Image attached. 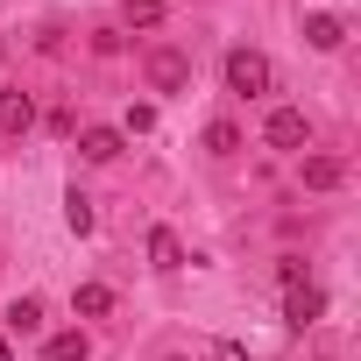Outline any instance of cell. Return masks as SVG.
<instances>
[{
	"label": "cell",
	"instance_id": "obj_21",
	"mask_svg": "<svg viewBox=\"0 0 361 361\" xmlns=\"http://www.w3.org/2000/svg\"><path fill=\"white\" fill-rule=\"evenodd\" d=\"M0 50H8V43H0Z\"/></svg>",
	"mask_w": 361,
	"mask_h": 361
},
{
	"label": "cell",
	"instance_id": "obj_16",
	"mask_svg": "<svg viewBox=\"0 0 361 361\" xmlns=\"http://www.w3.org/2000/svg\"><path fill=\"white\" fill-rule=\"evenodd\" d=\"M149 128H156V106H128V128L121 135H149Z\"/></svg>",
	"mask_w": 361,
	"mask_h": 361
},
{
	"label": "cell",
	"instance_id": "obj_5",
	"mask_svg": "<svg viewBox=\"0 0 361 361\" xmlns=\"http://www.w3.org/2000/svg\"><path fill=\"white\" fill-rule=\"evenodd\" d=\"M149 269H163V276L185 269V241H177L170 227H149Z\"/></svg>",
	"mask_w": 361,
	"mask_h": 361
},
{
	"label": "cell",
	"instance_id": "obj_8",
	"mask_svg": "<svg viewBox=\"0 0 361 361\" xmlns=\"http://www.w3.org/2000/svg\"><path fill=\"white\" fill-rule=\"evenodd\" d=\"M340 177H347V163H340V156H305V192H333Z\"/></svg>",
	"mask_w": 361,
	"mask_h": 361
},
{
	"label": "cell",
	"instance_id": "obj_20",
	"mask_svg": "<svg viewBox=\"0 0 361 361\" xmlns=\"http://www.w3.org/2000/svg\"><path fill=\"white\" fill-rule=\"evenodd\" d=\"M163 361H185V354H163Z\"/></svg>",
	"mask_w": 361,
	"mask_h": 361
},
{
	"label": "cell",
	"instance_id": "obj_22",
	"mask_svg": "<svg viewBox=\"0 0 361 361\" xmlns=\"http://www.w3.org/2000/svg\"><path fill=\"white\" fill-rule=\"evenodd\" d=\"M163 8H170V0H163Z\"/></svg>",
	"mask_w": 361,
	"mask_h": 361
},
{
	"label": "cell",
	"instance_id": "obj_4",
	"mask_svg": "<svg viewBox=\"0 0 361 361\" xmlns=\"http://www.w3.org/2000/svg\"><path fill=\"white\" fill-rule=\"evenodd\" d=\"M29 128H36V99H29V92H0V135L22 142Z\"/></svg>",
	"mask_w": 361,
	"mask_h": 361
},
{
	"label": "cell",
	"instance_id": "obj_1",
	"mask_svg": "<svg viewBox=\"0 0 361 361\" xmlns=\"http://www.w3.org/2000/svg\"><path fill=\"white\" fill-rule=\"evenodd\" d=\"M269 85H276V71H269V57H262V50H248V43H241V50H227V92L262 99Z\"/></svg>",
	"mask_w": 361,
	"mask_h": 361
},
{
	"label": "cell",
	"instance_id": "obj_17",
	"mask_svg": "<svg viewBox=\"0 0 361 361\" xmlns=\"http://www.w3.org/2000/svg\"><path fill=\"white\" fill-rule=\"evenodd\" d=\"M92 50L99 57H121V29H92Z\"/></svg>",
	"mask_w": 361,
	"mask_h": 361
},
{
	"label": "cell",
	"instance_id": "obj_2",
	"mask_svg": "<svg viewBox=\"0 0 361 361\" xmlns=\"http://www.w3.org/2000/svg\"><path fill=\"white\" fill-rule=\"evenodd\" d=\"M262 142H269V149H312V121H305V106H269Z\"/></svg>",
	"mask_w": 361,
	"mask_h": 361
},
{
	"label": "cell",
	"instance_id": "obj_12",
	"mask_svg": "<svg viewBox=\"0 0 361 361\" xmlns=\"http://www.w3.org/2000/svg\"><path fill=\"white\" fill-rule=\"evenodd\" d=\"M64 227H71V234H78V241H85V234H92V199H85V192H78V185H71V192H64Z\"/></svg>",
	"mask_w": 361,
	"mask_h": 361
},
{
	"label": "cell",
	"instance_id": "obj_9",
	"mask_svg": "<svg viewBox=\"0 0 361 361\" xmlns=\"http://www.w3.org/2000/svg\"><path fill=\"white\" fill-rule=\"evenodd\" d=\"M319 312H326V298H319V290H312V283H298V290H290V298H283V319H290V326H312V319H319Z\"/></svg>",
	"mask_w": 361,
	"mask_h": 361
},
{
	"label": "cell",
	"instance_id": "obj_10",
	"mask_svg": "<svg viewBox=\"0 0 361 361\" xmlns=\"http://www.w3.org/2000/svg\"><path fill=\"white\" fill-rule=\"evenodd\" d=\"M43 361H92V340L71 326V333H50V347H43Z\"/></svg>",
	"mask_w": 361,
	"mask_h": 361
},
{
	"label": "cell",
	"instance_id": "obj_11",
	"mask_svg": "<svg viewBox=\"0 0 361 361\" xmlns=\"http://www.w3.org/2000/svg\"><path fill=\"white\" fill-rule=\"evenodd\" d=\"M206 156H220V163L241 156V128H234V121H213V128H206Z\"/></svg>",
	"mask_w": 361,
	"mask_h": 361
},
{
	"label": "cell",
	"instance_id": "obj_15",
	"mask_svg": "<svg viewBox=\"0 0 361 361\" xmlns=\"http://www.w3.org/2000/svg\"><path fill=\"white\" fill-rule=\"evenodd\" d=\"M128 22H135V29H156V22H163V0H128Z\"/></svg>",
	"mask_w": 361,
	"mask_h": 361
},
{
	"label": "cell",
	"instance_id": "obj_3",
	"mask_svg": "<svg viewBox=\"0 0 361 361\" xmlns=\"http://www.w3.org/2000/svg\"><path fill=\"white\" fill-rule=\"evenodd\" d=\"M185 85H192L185 50H149V92H185Z\"/></svg>",
	"mask_w": 361,
	"mask_h": 361
},
{
	"label": "cell",
	"instance_id": "obj_6",
	"mask_svg": "<svg viewBox=\"0 0 361 361\" xmlns=\"http://www.w3.org/2000/svg\"><path fill=\"white\" fill-rule=\"evenodd\" d=\"M121 149H128L121 128H85V135H78V156H85V163H114Z\"/></svg>",
	"mask_w": 361,
	"mask_h": 361
},
{
	"label": "cell",
	"instance_id": "obj_18",
	"mask_svg": "<svg viewBox=\"0 0 361 361\" xmlns=\"http://www.w3.org/2000/svg\"><path fill=\"white\" fill-rule=\"evenodd\" d=\"M220 361H248V347L241 340H220Z\"/></svg>",
	"mask_w": 361,
	"mask_h": 361
},
{
	"label": "cell",
	"instance_id": "obj_13",
	"mask_svg": "<svg viewBox=\"0 0 361 361\" xmlns=\"http://www.w3.org/2000/svg\"><path fill=\"white\" fill-rule=\"evenodd\" d=\"M8 333H43V298H15L8 305Z\"/></svg>",
	"mask_w": 361,
	"mask_h": 361
},
{
	"label": "cell",
	"instance_id": "obj_7",
	"mask_svg": "<svg viewBox=\"0 0 361 361\" xmlns=\"http://www.w3.org/2000/svg\"><path fill=\"white\" fill-rule=\"evenodd\" d=\"M305 43H312V50H340V43H347V22H340V15H305Z\"/></svg>",
	"mask_w": 361,
	"mask_h": 361
},
{
	"label": "cell",
	"instance_id": "obj_14",
	"mask_svg": "<svg viewBox=\"0 0 361 361\" xmlns=\"http://www.w3.org/2000/svg\"><path fill=\"white\" fill-rule=\"evenodd\" d=\"M114 312V290L106 283H78V319H106Z\"/></svg>",
	"mask_w": 361,
	"mask_h": 361
},
{
	"label": "cell",
	"instance_id": "obj_19",
	"mask_svg": "<svg viewBox=\"0 0 361 361\" xmlns=\"http://www.w3.org/2000/svg\"><path fill=\"white\" fill-rule=\"evenodd\" d=\"M0 361H15V347H8V340H0Z\"/></svg>",
	"mask_w": 361,
	"mask_h": 361
}]
</instances>
